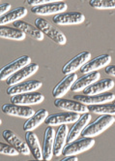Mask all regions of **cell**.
Instances as JSON below:
<instances>
[{
  "label": "cell",
  "mask_w": 115,
  "mask_h": 161,
  "mask_svg": "<svg viewBox=\"0 0 115 161\" xmlns=\"http://www.w3.org/2000/svg\"><path fill=\"white\" fill-rule=\"evenodd\" d=\"M114 122H115V118L113 116L102 114V116L99 117L95 121L88 124L81 135L87 138H94L96 136L101 135L107 129H108Z\"/></svg>",
  "instance_id": "1"
},
{
  "label": "cell",
  "mask_w": 115,
  "mask_h": 161,
  "mask_svg": "<svg viewBox=\"0 0 115 161\" xmlns=\"http://www.w3.org/2000/svg\"><path fill=\"white\" fill-rule=\"evenodd\" d=\"M35 26H37L44 34L50 37L52 41H54L58 45H65L67 43V38L65 34L55 26H53L50 21L47 19L39 18L35 20Z\"/></svg>",
  "instance_id": "2"
},
{
  "label": "cell",
  "mask_w": 115,
  "mask_h": 161,
  "mask_svg": "<svg viewBox=\"0 0 115 161\" xmlns=\"http://www.w3.org/2000/svg\"><path fill=\"white\" fill-rule=\"evenodd\" d=\"M94 138L82 137L80 139H76V141L65 146L62 154L64 156H76L81 153H84L95 145Z\"/></svg>",
  "instance_id": "3"
},
{
  "label": "cell",
  "mask_w": 115,
  "mask_h": 161,
  "mask_svg": "<svg viewBox=\"0 0 115 161\" xmlns=\"http://www.w3.org/2000/svg\"><path fill=\"white\" fill-rule=\"evenodd\" d=\"M30 63H31V57H29L28 55H22L18 57V58L6 64L0 69V80H7L12 75L19 71L20 69L29 65Z\"/></svg>",
  "instance_id": "4"
},
{
  "label": "cell",
  "mask_w": 115,
  "mask_h": 161,
  "mask_svg": "<svg viewBox=\"0 0 115 161\" xmlns=\"http://www.w3.org/2000/svg\"><path fill=\"white\" fill-rule=\"evenodd\" d=\"M80 114L76 113H71V112H62L58 114H50L48 119H45L44 123L48 126H60L63 124H69V123H75L80 119Z\"/></svg>",
  "instance_id": "5"
},
{
  "label": "cell",
  "mask_w": 115,
  "mask_h": 161,
  "mask_svg": "<svg viewBox=\"0 0 115 161\" xmlns=\"http://www.w3.org/2000/svg\"><path fill=\"white\" fill-rule=\"evenodd\" d=\"M91 59V53L82 52L76 54L71 60H69L62 68V73L64 75H70L76 73L77 70L81 69Z\"/></svg>",
  "instance_id": "6"
},
{
  "label": "cell",
  "mask_w": 115,
  "mask_h": 161,
  "mask_svg": "<svg viewBox=\"0 0 115 161\" xmlns=\"http://www.w3.org/2000/svg\"><path fill=\"white\" fill-rule=\"evenodd\" d=\"M68 5L62 1V2H54V3H49L44 5L31 7V12L38 16H50V15H58L61 13H64L67 11Z\"/></svg>",
  "instance_id": "7"
},
{
  "label": "cell",
  "mask_w": 115,
  "mask_h": 161,
  "mask_svg": "<svg viewBox=\"0 0 115 161\" xmlns=\"http://www.w3.org/2000/svg\"><path fill=\"white\" fill-rule=\"evenodd\" d=\"M42 86H43L42 82L38 80H26V82H22L18 85L9 86L7 88V94L10 96H15L22 93L34 92V91H37L38 89H40Z\"/></svg>",
  "instance_id": "8"
},
{
  "label": "cell",
  "mask_w": 115,
  "mask_h": 161,
  "mask_svg": "<svg viewBox=\"0 0 115 161\" xmlns=\"http://www.w3.org/2000/svg\"><path fill=\"white\" fill-rule=\"evenodd\" d=\"M57 25H76L85 20V16L80 12H64L55 15L52 19Z\"/></svg>",
  "instance_id": "9"
},
{
  "label": "cell",
  "mask_w": 115,
  "mask_h": 161,
  "mask_svg": "<svg viewBox=\"0 0 115 161\" xmlns=\"http://www.w3.org/2000/svg\"><path fill=\"white\" fill-rule=\"evenodd\" d=\"M74 100L78 101L82 104L88 106V105H96V104H107L115 100V94L111 92H106L98 95H75Z\"/></svg>",
  "instance_id": "10"
},
{
  "label": "cell",
  "mask_w": 115,
  "mask_h": 161,
  "mask_svg": "<svg viewBox=\"0 0 115 161\" xmlns=\"http://www.w3.org/2000/svg\"><path fill=\"white\" fill-rule=\"evenodd\" d=\"M54 106L60 110H63L65 112H71V113H76V114H86L88 113V106L82 104L78 101L72 100V99H64L59 98L54 100Z\"/></svg>",
  "instance_id": "11"
},
{
  "label": "cell",
  "mask_w": 115,
  "mask_h": 161,
  "mask_svg": "<svg viewBox=\"0 0 115 161\" xmlns=\"http://www.w3.org/2000/svg\"><path fill=\"white\" fill-rule=\"evenodd\" d=\"M38 70H39V65L37 63H32L31 62L29 65L20 69L19 71H18L17 73H15L14 75L11 76L6 80V84L9 86H12L18 85L19 83L25 82L26 79L33 76L34 74H36Z\"/></svg>",
  "instance_id": "12"
},
{
  "label": "cell",
  "mask_w": 115,
  "mask_h": 161,
  "mask_svg": "<svg viewBox=\"0 0 115 161\" xmlns=\"http://www.w3.org/2000/svg\"><path fill=\"white\" fill-rule=\"evenodd\" d=\"M1 110L4 114H8V116L25 119H30L36 113L32 108L28 106L17 105V104H13V103H11V104H4Z\"/></svg>",
  "instance_id": "13"
},
{
  "label": "cell",
  "mask_w": 115,
  "mask_h": 161,
  "mask_svg": "<svg viewBox=\"0 0 115 161\" xmlns=\"http://www.w3.org/2000/svg\"><path fill=\"white\" fill-rule=\"evenodd\" d=\"M44 100V96L42 93L38 92V91L11 96V103L17 105H24V106L38 105Z\"/></svg>",
  "instance_id": "14"
},
{
  "label": "cell",
  "mask_w": 115,
  "mask_h": 161,
  "mask_svg": "<svg viewBox=\"0 0 115 161\" xmlns=\"http://www.w3.org/2000/svg\"><path fill=\"white\" fill-rule=\"evenodd\" d=\"M76 80H77V75L76 73L66 75V77L62 79L52 89V96L55 99L63 98V96H65V94L72 88Z\"/></svg>",
  "instance_id": "15"
},
{
  "label": "cell",
  "mask_w": 115,
  "mask_h": 161,
  "mask_svg": "<svg viewBox=\"0 0 115 161\" xmlns=\"http://www.w3.org/2000/svg\"><path fill=\"white\" fill-rule=\"evenodd\" d=\"M90 120H91V114L89 113L83 114L82 116L80 117V119L74 123L73 127L71 128L70 131H69L67 143L70 144V143L76 141V139H78V137L82 134L85 127L89 124Z\"/></svg>",
  "instance_id": "16"
},
{
  "label": "cell",
  "mask_w": 115,
  "mask_h": 161,
  "mask_svg": "<svg viewBox=\"0 0 115 161\" xmlns=\"http://www.w3.org/2000/svg\"><path fill=\"white\" fill-rule=\"evenodd\" d=\"M115 86L114 80L111 79H102L99 80L93 85H91L83 90V94L85 95H98L102 93H106Z\"/></svg>",
  "instance_id": "17"
},
{
  "label": "cell",
  "mask_w": 115,
  "mask_h": 161,
  "mask_svg": "<svg viewBox=\"0 0 115 161\" xmlns=\"http://www.w3.org/2000/svg\"><path fill=\"white\" fill-rule=\"evenodd\" d=\"M2 136L3 138L6 140L7 143H9L10 145H12L13 147H15L18 151L19 152L20 154H24V155H29L31 153L30 149L26 144V142L24 143L22 141L20 138L12 130H9L6 129L2 132Z\"/></svg>",
  "instance_id": "18"
},
{
  "label": "cell",
  "mask_w": 115,
  "mask_h": 161,
  "mask_svg": "<svg viewBox=\"0 0 115 161\" xmlns=\"http://www.w3.org/2000/svg\"><path fill=\"white\" fill-rule=\"evenodd\" d=\"M111 62V56L109 54H102L97 56L94 59H90L81 69L80 72L83 74H88L91 72L97 71L101 68L107 67Z\"/></svg>",
  "instance_id": "19"
},
{
  "label": "cell",
  "mask_w": 115,
  "mask_h": 161,
  "mask_svg": "<svg viewBox=\"0 0 115 161\" xmlns=\"http://www.w3.org/2000/svg\"><path fill=\"white\" fill-rule=\"evenodd\" d=\"M68 133H69V129L67 127V124L58 126L54 138V147H53L54 156L58 157L62 154L63 149L65 147V144L67 143Z\"/></svg>",
  "instance_id": "20"
},
{
  "label": "cell",
  "mask_w": 115,
  "mask_h": 161,
  "mask_svg": "<svg viewBox=\"0 0 115 161\" xmlns=\"http://www.w3.org/2000/svg\"><path fill=\"white\" fill-rule=\"evenodd\" d=\"M56 131L52 126H48L44 131V144H43V155L44 159L50 160L53 154V147H54V138Z\"/></svg>",
  "instance_id": "21"
},
{
  "label": "cell",
  "mask_w": 115,
  "mask_h": 161,
  "mask_svg": "<svg viewBox=\"0 0 115 161\" xmlns=\"http://www.w3.org/2000/svg\"><path fill=\"white\" fill-rule=\"evenodd\" d=\"M101 78V74L97 71L91 72L88 74H85L81 78H79L76 80V83L72 86V90L74 92H80V91H83L85 88L90 86L91 85H93L96 83L97 80H99Z\"/></svg>",
  "instance_id": "22"
},
{
  "label": "cell",
  "mask_w": 115,
  "mask_h": 161,
  "mask_svg": "<svg viewBox=\"0 0 115 161\" xmlns=\"http://www.w3.org/2000/svg\"><path fill=\"white\" fill-rule=\"evenodd\" d=\"M50 116L48 110L45 109H40L39 111H37L33 116L26 119V121L24 124V130L26 131H33L36 128H38L39 126L43 123H44L45 119H48V117Z\"/></svg>",
  "instance_id": "23"
},
{
  "label": "cell",
  "mask_w": 115,
  "mask_h": 161,
  "mask_svg": "<svg viewBox=\"0 0 115 161\" xmlns=\"http://www.w3.org/2000/svg\"><path fill=\"white\" fill-rule=\"evenodd\" d=\"M25 142L30 149L31 154L35 159H44L43 149L40 145L37 135L32 131L25 132Z\"/></svg>",
  "instance_id": "24"
},
{
  "label": "cell",
  "mask_w": 115,
  "mask_h": 161,
  "mask_svg": "<svg viewBox=\"0 0 115 161\" xmlns=\"http://www.w3.org/2000/svg\"><path fill=\"white\" fill-rule=\"evenodd\" d=\"M14 26L20 29L21 31H24L26 35L30 36L31 38L35 39L37 41H42L44 40V34L37 27V26H34L28 22L24 21V20H17L14 22Z\"/></svg>",
  "instance_id": "25"
},
{
  "label": "cell",
  "mask_w": 115,
  "mask_h": 161,
  "mask_svg": "<svg viewBox=\"0 0 115 161\" xmlns=\"http://www.w3.org/2000/svg\"><path fill=\"white\" fill-rule=\"evenodd\" d=\"M27 15V9L24 7H18L14 10H11L6 15L0 17V26H4L11 22H14L17 20L21 19Z\"/></svg>",
  "instance_id": "26"
},
{
  "label": "cell",
  "mask_w": 115,
  "mask_h": 161,
  "mask_svg": "<svg viewBox=\"0 0 115 161\" xmlns=\"http://www.w3.org/2000/svg\"><path fill=\"white\" fill-rule=\"evenodd\" d=\"M0 37L9 40L24 41L26 37V34L17 27H9L4 25L0 26Z\"/></svg>",
  "instance_id": "27"
},
{
  "label": "cell",
  "mask_w": 115,
  "mask_h": 161,
  "mask_svg": "<svg viewBox=\"0 0 115 161\" xmlns=\"http://www.w3.org/2000/svg\"><path fill=\"white\" fill-rule=\"evenodd\" d=\"M89 112H92L96 114H107V116H115V103L113 104H96V105H88Z\"/></svg>",
  "instance_id": "28"
},
{
  "label": "cell",
  "mask_w": 115,
  "mask_h": 161,
  "mask_svg": "<svg viewBox=\"0 0 115 161\" xmlns=\"http://www.w3.org/2000/svg\"><path fill=\"white\" fill-rule=\"evenodd\" d=\"M90 6L97 10L115 9V0H90Z\"/></svg>",
  "instance_id": "29"
},
{
  "label": "cell",
  "mask_w": 115,
  "mask_h": 161,
  "mask_svg": "<svg viewBox=\"0 0 115 161\" xmlns=\"http://www.w3.org/2000/svg\"><path fill=\"white\" fill-rule=\"evenodd\" d=\"M0 153L5 154V155H9V156H17L19 154V152L12 145L0 143Z\"/></svg>",
  "instance_id": "30"
},
{
  "label": "cell",
  "mask_w": 115,
  "mask_h": 161,
  "mask_svg": "<svg viewBox=\"0 0 115 161\" xmlns=\"http://www.w3.org/2000/svg\"><path fill=\"white\" fill-rule=\"evenodd\" d=\"M62 1H65V0H27V4L30 5L31 7H35V6L54 3V2H62Z\"/></svg>",
  "instance_id": "31"
},
{
  "label": "cell",
  "mask_w": 115,
  "mask_h": 161,
  "mask_svg": "<svg viewBox=\"0 0 115 161\" xmlns=\"http://www.w3.org/2000/svg\"><path fill=\"white\" fill-rule=\"evenodd\" d=\"M11 8H12V5L10 3H1V5H0V15H1V17L9 13Z\"/></svg>",
  "instance_id": "32"
},
{
  "label": "cell",
  "mask_w": 115,
  "mask_h": 161,
  "mask_svg": "<svg viewBox=\"0 0 115 161\" xmlns=\"http://www.w3.org/2000/svg\"><path fill=\"white\" fill-rule=\"evenodd\" d=\"M105 72L107 75L115 77V65H108V66H107L106 69H105Z\"/></svg>",
  "instance_id": "33"
},
{
  "label": "cell",
  "mask_w": 115,
  "mask_h": 161,
  "mask_svg": "<svg viewBox=\"0 0 115 161\" xmlns=\"http://www.w3.org/2000/svg\"><path fill=\"white\" fill-rule=\"evenodd\" d=\"M60 161H78V159L76 156H65V158Z\"/></svg>",
  "instance_id": "34"
},
{
  "label": "cell",
  "mask_w": 115,
  "mask_h": 161,
  "mask_svg": "<svg viewBox=\"0 0 115 161\" xmlns=\"http://www.w3.org/2000/svg\"><path fill=\"white\" fill-rule=\"evenodd\" d=\"M27 161H50V160H45V159H32V160H27Z\"/></svg>",
  "instance_id": "35"
},
{
  "label": "cell",
  "mask_w": 115,
  "mask_h": 161,
  "mask_svg": "<svg viewBox=\"0 0 115 161\" xmlns=\"http://www.w3.org/2000/svg\"><path fill=\"white\" fill-rule=\"evenodd\" d=\"M114 103H115V100H114Z\"/></svg>",
  "instance_id": "36"
}]
</instances>
